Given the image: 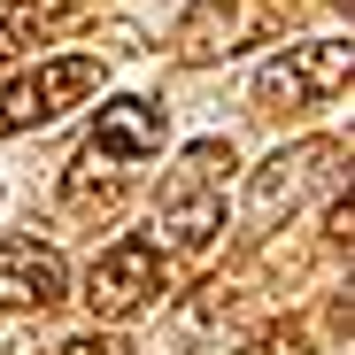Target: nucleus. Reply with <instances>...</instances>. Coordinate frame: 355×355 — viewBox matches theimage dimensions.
Instances as JSON below:
<instances>
[{"label":"nucleus","instance_id":"nucleus-13","mask_svg":"<svg viewBox=\"0 0 355 355\" xmlns=\"http://www.w3.org/2000/svg\"><path fill=\"white\" fill-rule=\"evenodd\" d=\"M248 355H309V340H302V332L286 324V332H263V340H255Z\"/></svg>","mask_w":355,"mask_h":355},{"label":"nucleus","instance_id":"nucleus-3","mask_svg":"<svg viewBox=\"0 0 355 355\" xmlns=\"http://www.w3.org/2000/svg\"><path fill=\"white\" fill-rule=\"evenodd\" d=\"M286 24H293V0H193V8L178 16L170 46L186 54V62H232V54L278 39Z\"/></svg>","mask_w":355,"mask_h":355},{"label":"nucleus","instance_id":"nucleus-9","mask_svg":"<svg viewBox=\"0 0 355 355\" xmlns=\"http://www.w3.org/2000/svg\"><path fill=\"white\" fill-rule=\"evenodd\" d=\"M124 193H132V170H124V162H101L93 147H78V162L62 170V201H70L78 216H108Z\"/></svg>","mask_w":355,"mask_h":355},{"label":"nucleus","instance_id":"nucleus-2","mask_svg":"<svg viewBox=\"0 0 355 355\" xmlns=\"http://www.w3.org/2000/svg\"><path fill=\"white\" fill-rule=\"evenodd\" d=\"M355 78V46L347 39H309L286 46L278 62H263L255 78V116H302V108H332Z\"/></svg>","mask_w":355,"mask_h":355},{"label":"nucleus","instance_id":"nucleus-4","mask_svg":"<svg viewBox=\"0 0 355 355\" xmlns=\"http://www.w3.org/2000/svg\"><path fill=\"white\" fill-rule=\"evenodd\" d=\"M340 162H347V147H340V139L278 147V155L255 170V186H248V224H255V232H270L286 209H302L317 186H332V178H340Z\"/></svg>","mask_w":355,"mask_h":355},{"label":"nucleus","instance_id":"nucleus-8","mask_svg":"<svg viewBox=\"0 0 355 355\" xmlns=\"http://www.w3.org/2000/svg\"><path fill=\"white\" fill-rule=\"evenodd\" d=\"M85 147H93L101 162H124V170H132V162H147V155H162V108H155V101H139V93L108 101Z\"/></svg>","mask_w":355,"mask_h":355},{"label":"nucleus","instance_id":"nucleus-5","mask_svg":"<svg viewBox=\"0 0 355 355\" xmlns=\"http://www.w3.org/2000/svg\"><path fill=\"white\" fill-rule=\"evenodd\" d=\"M93 85H101V54H54V62L24 70L8 93H0V132L54 124V116H62V108H78Z\"/></svg>","mask_w":355,"mask_h":355},{"label":"nucleus","instance_id":"nucleus-12","mask_svg":"<svg viewBox=\"0 0 355 355\" xmlns=\"http://www.w3.org/2000/svg\"><path fill=\"white\" fill-rule=\"evenodd\" d=\"M347 232H355V201L340 193V201L324 209V240H332V248H347Z\"/></svg>","mask_w":355,"mask_h":355},{"label":"nucleus","instance_id":"nucleus-7","mask_svg":"<svg viewBox=\"0 0 355 355\" xmlns=\"http://www.w3.org/2000/svg\"><path fill=\"white\" fill-rule=\"evenodd\" d=\"M70 293V270L39 232H8L0 240V309H54Z\"/></svg>","mask_w":355,"mask_h":355},{"label":"nucleus","instance_id":"nucleus-10","mask_svg":"<svg viewBox=\"0 0 355 355\" xmlns=\"http://www.w3.org/2000/svg\"><path fill=\"white\" fill-rule=\"evenodd\" d=\"M78 24V0H31V8H16V16H0V54H16V46H39V39H54V31H70Z\"/></svg>","mask_w":355,"mask_h":355},{"label":"nucleus","instance_id":"nucleus-11","mask_svg":"<svg viewBox=\"0 0 355 355\" xmlns=\"http://www.w3.org/2000/svg\"><path fill=\"white\" fill-rule=\"evenodd\" d=\"M46 355H132L116 332H78V340H62V347H46Z\"/></svg>","mask_w":355,"mask_h":355},{"label":"nucleus","instance_id":"nucleus-1","mask_svg":"<svg viewBox=\"0 0 355 355\" xmlns=\"http://www.w3.org/2000/svg\"><path fill=\"white\" fill-rule=\"evenodd\" d=\"M224 186H232V139H193L178 170H162V193H155L162 240L186 255H209L224 232Z\"/></svg>","mask_w":355,"mask_h":355},{"label":"nucleus","instance_id":"nucleus-6","mask_svg":"<svg viewBox=\"0 0 355 355\" xmlns=\"http://www.w3.org/2000/svg\"><path fill=\"white\" fill-rule=\"evenodd\" d=\"M155 293H162V255H155V240H116V248H101L93 270H85V309H93V317H139Z\"/></svg>","mask_w":355,"mask_h":355}]
</instances>
